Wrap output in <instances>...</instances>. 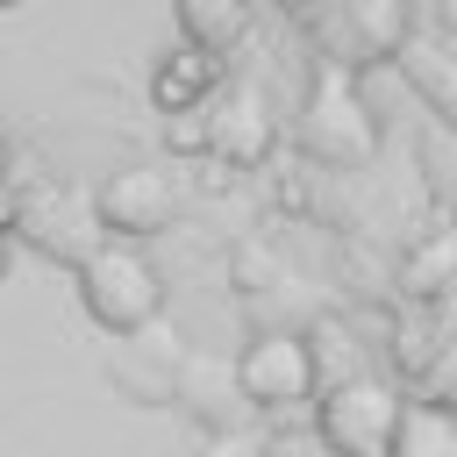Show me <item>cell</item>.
Listing matches in <instances>:
<instances>
[{
    "label": "cell",
    "instance_id": "1",
    "mask_svg": "<svg viewBox=\"0 0 457 457\" xmlns=\"http://www.w3.org/2000/svg\"><path fill=\"white\" fill-rule=\"evenodd\" d=\"M79 300L86 314L107 328V336H143L164 307V271L136 250V243H100L86 264H79Z\"/></svg>",
    "mask_w": 457,
    "mask_h": 457
},
{
    "label": "cell",
    "instance_id": "2",
    "mask_svg": "<svg viewBox=\"0 0 457 457\" xmlns=\"http://www.w3.org/2000/svg\"><path fill=\"white\" fill-rule=\"evenodd\" d=\"M300 143L321 157V164H364L378 150V121L357 93V79L328 57L314 64V86H307V114H300Z\"/></svg>",
    "mask_w": 457,
    "mask_h": 457
},
{
    "label": "cell",
    "instance_id": "3",
    "mask_svg": "<svg viewBox=\"0 0 457 457\" xmlns=\"http://www.w3.org/2000/svg\"><path fill=\"white\" fill-rule=\"evenodd\" d=\"M407 407L414 400H400L386 378H343V386H328V400L314 407V421H321V443L336 457H393Z\"/></svg>",
    "mask_w": 457,
    "mask_h": 457
},
{
    "label": "cell",
    "instance_id": "4",
    "mask_svg": "<svg viewBox=\"0 0 457 457\" xmlns=\"http://www.w3.org/2000/svg\"><path fill=\"white\" fill-rule=\"evenodd\" d=\"M321 386V364H314V343L293 336V328H264L257 343H243L236 357V393L257 407V414H293V407H321L314 400Z\"/></svg>",
    "mask_w": 457,
    "mask_h": 457
},
{
    "label": "cell",
    "instance_id": "5",
    "mask_svg": "<svg viewBox=\"0 0 457 457\" xmlns=\"http://www.w3.org/2000/svg\"><path fill=\"white\" fill-rule=\"evenodd\" d=\"M93 228H107L100 207L79 200V193H64V186H43V193H21V200H14V236H21L36 257H50V264H71V271H79V264L100 250Z\"/></svg>",
    "mask_w": 457,
    "mask_h": 457
},
{
    "label": "cell",
    "instance_id": "6",
    "mask_svg": "<svg viewBox=\"0 0 457 457\" xmlns=\"http://www.w3.org/2000/svg\"><path fill=\"white\" fill-rule=\"evenodd\" d=\"M93 207H100V221H107L121 243H143V236H164V228H171V214H179V179L157 171V164H121V171L100 179Z\"/></svg>",
    "mask_w": 457,
    "mask_h": 457
},
{
    "label": "cell",
    "instance_id": "7",
    "mask_svg": "<svg viewBox=\"0 0 457 457\" xmlns=\"http://www.w3.org/2000/svg\"><path fill=\"white\" fill-rule=\"evenodd\" d=\"M207 129H214V150H207V157H221L228 171H257V164L271 157V136H278L271 100H264L257 79H236V86L207 107Z\"/></svg>",
    "mask_w": 457,
    "mask_h": 457
},
{
    "label": "cell",
    "instance_id": "8",
    "mask_svg": "<svg viewBox=\"0 0 457 457\" xmlns=\"http://www.w3.org/2000/svg\"><path fill=\"white\" fill-rule=\"evenodd\" d=\"M207 93H214V57H207L200 43H171V50L150 64V100H157V114H193Z\"/></svg>",
    "mask_w": 457,
    "mask_h": 457
},
{
    "label": "cell",
    "instance_id": "9",
    "mask_svg": "<svg viewBox=\"0 0 457 457\" xmlns=\"http://www.w3.org/2000/svg\"><path fill=\"white\" fill-rule=\"evenodd\" d=\"M179 29H186V43H200L207 57H221V50L243 43L250 0H179Z\"/></svg>",
    "mask_w": 457,
    "mask_h": 457
},
{
    "label": "cell",
    "instance_id": "10",
    "mask_svg": "<svg viewBox=\"0 0 457 457\" xmlns=\"http://www.w3.org/2000/svg\"><path fill=\"white\" fill-rule=\"evenodd\" d=\"M343 29H350V50L357 57H386L407 36V7L400 0H343Z\"/></svg>",
    "mask_w": 457,
    "mask_h": 457
},
{
    "label": "cell",
    "instance_id": "11",
    "mask_svg": "<svg viewBox=\"0 0 457 457\" xmlns=\"http://www.w3.org/2000/svg\"><path fill=\"white\" fill-rule=\"evenodd\" d=\"M400 286L407 293H443V286H457V228H436L428 243H414L407 257H400Z\"/></svg>",
    "mask_w": 457,
    "mask_h": 457
},
{
    "label": "cell",
    "instance_id": "12",
    "mask_svg": "<svg viewBox=\"0 0 457 457\" xmlns=\"http://www.w3.org/2000/svg\"><path fill=\"white\" fill-rule=\"evenodd\" d=\"M393 457H457V414L436 400H414L400 421V450Z\"/></svg>",
    "mask_w": 457,
    "mask_h": 457
},
{
    "label": "cell",
    "instance_id": "13",
    "mask_svg": "<svg viewBox=\"0 0 457 457\" xmlns=\"http://www.w3.org/2000/svg\"><path fill=\"white\" fill-rule=\"evenodd\" d=\"M421 400H436V407L457 414V336L428 350V364H421Z\"/></svg>",
    "mask_w": 457,
    "mask_h": 457
},
{
    "label": "cell",
    "instance_id": "14",
    "mask_svg": "<svg viewBox=\"0 0 457 457\" xmlns=\"http://www.w3.org/2000/svg\"><path fill=\"white\" fill-rule=\"evenodd\" d=\"M193 457H271V436L264 428H243V421H221V428H207V443Z\"/></svg>",
    "mask_w": 457,
    "mask_h": 457
},
{
    "label": "cell",
    "instance_id": "15",
    "mask_svg": "<svg viewBox=\"0 0 457 457\" xmlns=\"http://www.w3.org/2000/svg\"><path fill=\"white\" fill-rule=\"evenodd\" d=\"M164 143H171L179 157H200V150H214V129H207L200 107H193V114H164Z\"/></svg>",
    "mask_w": 457,
    "mask_h": 457
},
{
    "label": "cell",
    "instance_id": "16",
    "mask_svg": "<svg viewBox=\"0 0 457 457\" xmlns=\"http://www.w3.org/2000/svg\"><path fill=\"white\" fill-rule=\"evenodd\" d=\"M428 307H436V343H450V336H457V286H443Z\"/></svg>",
    "mask_w": 457,
    "mask_h": 457
},
{
    "label": "cell",
    "instance_id": "17",
    "mask_svg": "<svg viewBox=\"0 0 457 457\" xmlns=\"http://www.w3.org/2000/svg\"><path fill=\"white\" fill-rule=\"evenodd\" d=\"M443 29H457V0H443Z\"/></svg>",
    "mask_w": 457,
    "mask_h": 457
},
{
    "label": "cell",
    "instance_id": "18",
    "mask_svg": "<svg viewBox=\"0 0 457 457\" xmlns=\"http://www.w3.org/2000/svg\"><path fill=\"white\" fill-rule=\"evenodd\" d=\"M293 7H321V0H293Z\"/></svg>",
    "mask_w": 457,
    "mask_h": 457
},
{
    "label": "cell",
    "instance_id": "19",
    "mask_svg": "<svg viewBox=\"0 0 457 457\" xmlns=\"http://www.w3.org/2000/svg\"><path fill=\"white\" fill-rule=\"evenodd\" d=\"M0 7H21V0H0Z\"/></svg>",
    "mask_w": 457,
    "mask_h": 457
}]
</instances>
